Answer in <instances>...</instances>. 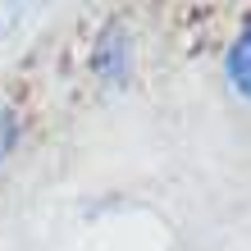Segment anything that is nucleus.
<instances>
[{
    "instance_id": "obj_1",
    "label": "nucleus",
    "mask_w": 251,
    "mask_h": 251,
    "mask_svg": "<svg viewBox=\"0 0 251 251\" xmlns=\"http://www.w3.org/2000/svg\"><path fill=\"white\" fill-rule=\"evenodd\" d=\"M92 73L110 87H124L132 82V32L124 23H110L100 27L96 37V50H92Z\"/></svg>"
},
{
    "instance_id": "obj_2",
    "label": "nucleus",
    "mask_w": 251,
    "mask_h": 251,
    "mask_svg": "<svg viewBox=\"0 0 251 251\" xmlns=\"http://www.w3.org/2000/svg\"><path fill=\"white\" fill-rule=\"evenodd\" d=\"M224 78L238 96L251 92V27H238V37L228 41V55H224Z\"/></svg>"
},
{
    "instance_id": "obj_3",
    "label": "nucleus",
    "mask_w": 251,
    "mask_h": 251,
    "mask_svg": "<svg viewBox=\"0 0 251 251\" xmlns=\"http://www.w3.org/2000/svg\"><path fill=\"white\" fill-rule=\"evenodd\" d=\"M19 146V114L9 105H0V165L9 160V151Z\"/></svg>"
}]
</instances>
